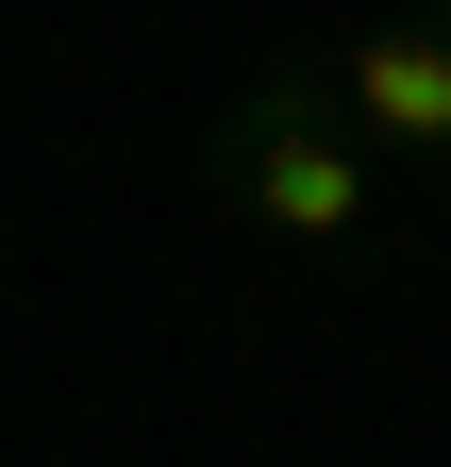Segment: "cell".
Instances as JSON below:
<instances>
[{
    "label": "cell",
    "instance_id": "1",
    "mask_svg": "<svg viewBox=\"0 0 451 467\" xmlns=\"http://www.w3.org/2000/svg\"><path fill=\"white\" fill-rule=\"evenodd\" d=\"M201 184L235 201V217H267L285 251H368L384 150L334 117V84H318V67H267V84H235V117L201 134Z\"/></svg>",
    "mask_w": 451,
    "mask_h": 467
},
{
    "label": "cell",
    "instance_id": "2",
    "mask_svg": "<svg viewBox=\"0 0 451 467\" xmlns=\"http://www.w3.org/2000/svg\"><path fill=\"white\" fill-rule=\"evenodd\" d=\"M334 84V117L384 150V167H451V17H402V34H351V50H301Z\"/></svg>",
    "mask_w": 451,
    "mask_h": 467
}]
</instances>
